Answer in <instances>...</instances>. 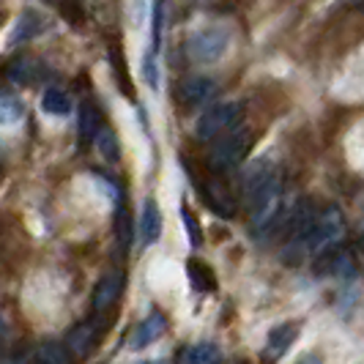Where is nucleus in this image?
I'll return each mask as SVG.
<instances>
[{
    "label": "nucleus",
    "mask_w": 364,
    "mask_h": 364,
    "mask_svg": "<svg viewBox=\"0 0 364 364\" xmlns=\"http://www.w3.org/2000/svg\"><path fill=\"white\" fill-rule=\"evenodd\" d=\"M346 233H348V222L343 217V211L337 205H326V208H321L315 214L310 233L301 241L299 250H304V252L318 257L323 255V252H328V250H334V247H340L346 241Z\"/></svg>",
    "instance_id": "obj_1"
},
{
    "label": "nucleus",
    "mask_w": 364,
    "mask_h": 364,
    "mask_svg": "<svg viewBox=\"0 0 364 364\" xmlns=\"http://www.w3.org/2000/svg\"><path fill=\"white\" fill-rule=\"evenodd\" d=\"M214 146L208 151V167L214 176H225L230 170H236L238 164L247 159L250 148H252V132L244 127H233L230 132L219 134L217 140H211Z\"/></svg>",
    "instance_id": "obj_2"
},
{
    "label": "nucleus",
    "mask_w": 364,
    "mask_h": 364,
    "mask_svg": "<svg viewBox=\"0 0 364 364\" xmlns=\"http://www.w3.org/2000/svg\"><path fill=\"white\" fill-rule=\"evenodd\" d=\"M247 208H250V228H252V233L255 236L269 233L274 225L279 222V214H282V181H279V176L263 192H257L255 198L247 203Z\"/></svg>",
    "instance_id": "obj_3"
},
{
    "label": "nucleus",
    "mask_w": 364,
    "mask_h": 364,
    "mask_svg": "<svg viewBox=\"0 0 364 364\" xmlns=\"http://www.w3.org/2000/svg\"><path fill=\"white\" fill-rule=\"evenodd\" d=\"M241 115H244L241 102H217V105H211L198 118L195 134L203 143H211V140H217L219 134H225V132H230V129L236 127L238 121H241Z\"/></svg>",
    "instance_id": "obj_4"
},
{
    "label": "nucleus",
    "mask_w": 364,
    "mask_h": 364,
    "mask_svg": "<svg viewBox=\"0 0 364 364\" xmlns=\"http://www.w3.org/2000/svg\"><path fill=\"white\" fill-rule=\"evenodd\" d=\"M315 214H318V208H315V203H312L310 198L296 200V205L285 214L282 236L288 241V250H299V247H301V241L307 238L312 222H315Z\"/></svg>",
    "instance_id": "obj_5"
},
{
    "label": "nucleus",
    "mask_w": 364,
    "mask_h": 364,
    "mask_svg": "<svg viewBox=\"0 0 364 364\" xmlns=\"http://www.w3.org/2000/svg\"><path fill=\"white\" fill-rule=\"evenodd\" d=\"M228 50V33L222 28H205L189 38V58L198 63H214Z\"/></svg>",
    "instance_id": "obj_6"
},
{
    "label": "nucleus",
    "mask_w": 364,
    "mask_h": 364,
    "mask_svg": "<svg viewBox=\"0 0 364 364\" xmlns=\"http://www.w3.org/2000/svg\"><path fill=\"white\" fill-rule=\"evenodd\" d=\"M200 195H203V200H205V205H208L214 214H219V217L228 219L236 214V195H233V189L222 181L219 176L200 183Z\"/></svg>",
    "instance_id": "obj_7"
},
{
    "label": "nucleus",
    "mask_w": 364,
    "mask_h": 364,
    "mask_svg": "<svg viewBox=\"0 0 364 364\" xmlns=\"http://www.w3.org/2000/svg\"><path fill=\"white\" fill-rule=\"evenodd\" d=\"M121 293H124V274L121 272L105 274V277L96 282V288H93V296H91L93 315H105V312L112 310V307L118 304Z\"/></svg>",
    "instance_id": "obj_8"
},
{
    "label": "nucleus",
    "mask_w": 364,
    "mask_h": 364,
    "mask_svg": "<svg viewBox=\"0 0 364 364\" xmlns=\"http://www.w3.org/2000/svg\"><path fill=\"white\" fill-rule=\"evenodd\" d=\"M274 178H277V170L272 167L269 159H257L250 167H244V173H241V195H244V203H250L257 192H263Z\"/></svg>",
    "instance_id": "obj_9"
},
{
    "label": "nucleus",
    "mask_w": 364,
    "mask_h": 364,
    "mask_svg": "<svg viewBox=\"0 0 364 364\" xmlns=\"http://www.w3.org/2000/svg\"><path fill=\"white\" fill-rule=\"evenodd\" d=\"M296 337H299V323H293V321L274 326L272 331H269V337H266L263 362H266V364L279 362V359H282V356L291 350V346L296 343Z\"/></svg>",
    "instance_id": "obj_10"
},
{
    "label": "nucleus",
    "mask_w": 364,
    "mask_h": 364,
    "mask_svg": "<svg viewBox=\"0 0 364 364\" xmlns=\"http://www.w3.org/2000/svg\"><path fill=\"white\" fill-rule=\"evenodd\" d=\"M219 93V85L211 80V77H189L178 85V102L186 105V107H198V105H205L211 102Z\"/></svg>",
    "instance_id": "obj_11"
},
{
    "label": "nucleus",
    "mask_w": 364,
    "mask_h": 364,
    "mask_svg": "<svg viewBox=\"0 0 364 364\" xmlns=\"http://www.w3.org/2000/svg\"><path fill=\"white\" fill-rule=\"evenodd\" d=\"M102 127H105L102 109L96 107L93 102H82L80 118H77V140H80V146L88 148L91 143H96V134L102 132Z\"/></svg>",
    "instance_id": "obj_12"
},
{
    "label": "nucleus",
    "mask_w": 364,
    "mask_h": 364,
    "mask_svg": "<svg viewBox=\"0 0 364 364\" xmlns=\"http://www.w3.org/2000/svg\"><path fill=\"white\" fill-rule=\"evenodd\" d=\"M164 328H167V318L162 312H151L146 321H140V326L132 331V343H129L132 350H143L151 343H156L164 334Z\"/></svg>",
    "instance_id": "obj_13"
},
{
    "label": "nucleus",
    "mask_w": 364,
    "mask_h": 364,
    "mask_svg": "<svg viewBox=\"0 0 364 364\" xmlns=\"http://www.w3.org/2000/svg\"><path fill=\"white\" fill-rule=\"evenodd\" d=\"M63 346H66L72 359H85V356H91V350L96 348V326H93V323H77V326L66 334Z\"/></svg>",
    "instance_id": "obj_14"
},
{
    "label": "nucleus",
    "mask_w": 364,
    "mask_h": 364,
    "mask_svg": "<svg viewBox=\"0 0 364 364\" xmlns=\"http://www.w3.org/2000/svg\"><path fill=\"white\" fill-rule=\"evenodd\" d=\"M353 255L350 252H343L340 247H334V250H328L323 255H318V266H315V272L318 274H326V277H348V274H353Z\"/></svg>",
    "instance_id": "obj_15"
},
{
    "label": "nucleus",
    "mask_w": 364,
    "mask_h": 364,
    "mask_svg": "<svg viewBox=\"0 0 364 364\" xmlns=\"http://www.w3.org/2000/svg\"><path fill=\"white\" fill-rule=\"evenodd\" d=\"M41 74V63L31 55H19L6 66V80H11L14 85H33Z\"/></svg>",
    "instance_id": "obj_16"
},
{
    "label": "nucleus",
    "mask_w": 364,
    "mask_h": 364,
    "mask_svg": "<svg viewBox=\"0 0 364 364\" xmlns=\"http://www.w3.org/2000/svg\"><path fill=\"white\" fill-rule=\"evenodd\" d=\"M140 236H143V244H156L159 236H162V211H159V203L154 200V198H148L143 203Z\"/></svg>",
    "instance_id": "obj_17"
},
{
    "label": "nucleus",
    "mask_w": 364,
    "mask_h": 364,
    "mask_svg": "<svg viewBox=\"0 0 364 364\" xmlns=\"http://www.w3.org/2000/svg\"><path fill=\"white\" fill-rule=\"evenodd\" d=\"M186 279L189 285L198 293H211L217 288V277H214V269L208 263H203L200 257H192L186 263Z\"/></svg>",
    "instance_id": "obj_18"
},
{
    "label": "nucleus",
    "mask_w": 364,
    "mask_h": 364,
    "mask_svg": "<svg viewBox=\"0 0 364 364\" xmlns=\"http://www.w3.org/2000/svg\"><path fill=\"white\" fill-rule=\"evenodd\" d=\"M74 359L69 356V350L63 343H58V340H47V343H41V346L33 350V356H31V364H72Z\"/></svg>",
    "instance_id": "obj_19"
},
{
    "label": "nucleus",
    "mask_w": 364,
    "mask_h": 364,
    "mask_svg": "<svg viewBox=\"0 0 364 364\" xmlns=\"http://www.w3.org/2000/svg\"><path fill=\"white\" fill-rule=\"evenodd\" d=\"M219 348L214 343H198L181 353V364H219Z\"/></svg>",
    "instance_id": "obj_20"
},
{
    "label": "nucleus",
    "mask_w": 364,
    "mask_h": 364,
    "mask_svg": "<svg viewBox=\"0 0 364 364\" xmlns=\"http://www.w3.org/2000/svg\"><path fill=\"white\" fill-rule=\"evenodd\" d=\"M41 107L50 115H66L72 109V96L60 88H47L44 96H41Z\"/></svg>",
    "instance_id": "obj_21"
},
{
    "label": "nucleus",
    "mask_w": 364,
    "mask_h": 364,
    "mask_svg": "<svg viewBox=\"0 0 364 364\" xmlns=\"http://www.w3.org/2000/svg\"><path fill=\"white\" fill-rule=\"evenodd\" d=\"M25 115V105L19 102L14 93H0V127H11L22 121Z\"/></svg>",
    "instance_id": "obj_22"
},
{
    "label": "nucleus",
    "mask_w": 364,
    "mask_h": 364,
    "mask_svg": "<svg viewBox=\"0 0 364 364\" xmlns=\"http://www.w3.org/2000/svg\"><path fill=\"white\" fill-rule=\"evenodd\" d=\"M38 31H41V19H38L36 14H31V11H25V14L17 19L14 31H11V44H22V41H28V38L38 36Z\"/></svg>",
    "instance_id": "obj_23"
},
{
    "label": "nucleus",
    "mask_w": 364,
    "mask_h": 364,
    "mask_svg": "<svg viewBox=\"0 0 364 364\" xmlns=\"http://www.w3.org/2000/svg\"><path fill=\"white\" fill-rule=\"evenodd\" d=\"M115 238H118V247L124 252L132 247V217H129L127 205H118V214H115Z\"/></svg>",
    "instance_id": "obj_24"
},
{
    "label": "nucleus",
    "mask_w": 364,
    "mask_h": 364,
    "mask_svg": "<svg viewBox=\"0 0 364 364\" xmlns=\"http://www.w3.org/2000/svg\"><path fill=\"white\" fill-rule=\"evenodd\" d=\"M164 31V0H154V11H151V53L159 50Z\"/></svg>",
    "instance_id": "obj_25"
},
{
    "label": "nucleus",
    "mask_w": 364,
    "mask_h": 364,
    "mask_svg": "<svg viewBox=\"0 0 364 364\" xmlns=\"http://www.w3.org/2000/svg\"><path fill=\"white\" fill-rule=\"evenodd\" d=\"M96 140H99V154H102V159H105V162H118L121 151H118V140H115V134H112L109 129L102 127V132L96 134Z\"/></svg>",
    "instance_id": "obj_26"
},
{
    "label": "nucleus",
    "mask_w": 364,
    "mask_h": 364,
    "mask_svg": "<svg viewBox=\"0 0 364 364\" xmlns=\"http://www.w3.org/2000/svg\"><path fill=\"white\" fill-rule=\"evenodd\" d=\"M181 219H183V228H186V238H189V244L192 247H200L203 244V230H200V222H198V217L183 205L181 208Z\"/></svg>",
    "instance_id": "obj_27"
},
{
    "label": "nucleus",
    "mask_w": 364,
    "mask_h": 364,
    "mask_svg": "<svg viewBox=\"0 0 364 364\" xmlns=\"http://www.w3.org/2000/svg\"><path fill=\"white\" fill-rule=\"evenodd\" d=\"M299 364H323V359H321V356H315V353H310V356H304Z\"/></svg>",
    "instance_id": "obj_28"
},
{
    "label": "nucleus",
    "mask_w": 364,
    "mask_h": 364,
    "mask_svg": "<svg viewBox=\"0 0 364 364\" xmlns=\"http://www.w3.org/2000/svg\"><path fill=\"white\" fill-rule=\"evenodd\" d=\"M236 364H247V362H236Z\"/></svg>",
    "instance_id": "obj_29"
}]
</instances>
